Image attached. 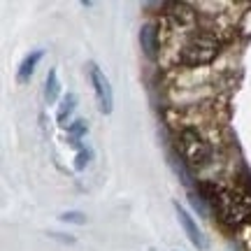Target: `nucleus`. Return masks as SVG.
<instances>
[{
  "mask_svg": "<svg viewBox=\"0 0 251 251\" xmlns=\"http://www.w3.org/2000/svg\"><path fill=\"white\" fill-rule=\"evenodd\" d=\"M200 196L214 207L219 219L228 228H242L251 224V193L247 191H230L219 188L214 184H200Z\"/></svg>",
  "mask_w": 251,
  "mask_h": 251,
  "instance_id": "nucleus-1",
  "label": "nucleus"
},
{
  "mask_svg": "<svg viewBox=\"0 0 251 251\" xmlns=\"http://www.w3.org/2000/svg\"><path fill=\"white\" fill-rule=\"evenodd\" d=\"M179 153L188 168H205L212 161V147L196 128H184L179 133Z\"/></svg>",
  "mask_w": 251,
  "mask_h": 251,
  "instance_id": "nucleus-2",
  "label": "nucleus"
},
{
  "mask_svg": "<svg viewBox=\"0 0 251 251\" xmlns=\"http://www.w3.org/2000/svg\"><path fill=\"white\" fill-rule=\"evenodd\" d=\"M219 49H221V42L216 40L214 35L209 33H198L188 40L184 49H181V61L186 65H207L212 63L219 56Z\"/></svg>",
  "mask_w": 251,
  "mask_h": 251,
  "instance_id": "nucleus-3",
  "label": "nucleus"
},
{
  "mask_svg": "<svg viewBox=\"0 0 251 251\" xmlns=\"http://www.w3.org/2000/svg\"><path fill=\"white\" fill-rule=\"evenodd\" d=\"M89 75H91V84H93L96 100H98V109L102 114H109L112 107H114V93H112V86H109V79L105 77V72L100 70L96 63H91Z\"/></svg>",
  "mask_w": 251,
  "mask_h": 251,
  "instance_id": "nucleus-4",
  "label": "nucleus"
},
{
  "mask_svg": "<svg viewBox=\"0 0 251 251\" xmlns=\"http://www.w3.org/2000/svg\"><path fill=\"white\" fill-rule=\"evenodd\" d=\"M175 212H177V219H179L181 228L186 230V235H188V240H191V244H193V247H198V249H205V237H202V233H200L198 224L193 221V216L188 214V212L179 205V202H175Z\"/></svg>",
  "mask_w": 251,
  "mask_h": 251,
  "instance_id": "nucleus-5",
  "label": "nucleus"
},
{
  "mask_svg": "<svg viewBox=\"0 0 251 251\" xmlns=\"http://www.w3.org/2000/svg\"><path fill=\"white\" fill-rule=\"evenodd\" d=\"M140 45H142L144 56L149 61H156V56H158V33H156L153 24H144L140 28Z\"/></svg>",
  "mask_w": 251,
  "mask_h": 251,
  "instance_id": "nucleus-6",
  "label": "nucleus"
},
{
  "mask_svg": "<svg viewBox=\"0 0 251 251\" xmlns=\"http://www.w3.org/2000/svg\"><path fill=\"white\" fill-rule=\"evenodd\" d=\"M168 17L172 19V24H175V28H193V24H196V12L188 7V5H184V2H179V5H170V12H168Z\"/></svg>",
  "mask_w": 251,
  "mask_h": 251,
  "instance_id": "nucleus-7",
  "label": "nucleus"
},
{
  "mask_svg": "<svg viewBox=\"0 0 251 251\" xmlns=\"http://www.w3.org/2000/svg\"><path fill=\"white\" fill-rule=\"evenodd\" d=\"M40 58H42V51H33V54H28L26 58H24L21 68H19V72H17V79L21 81V84L30 79V75L35 72V65L40 63Z\"/></svg>",
  "mask_w": 251,
  "mask_h": 251,
  "instance_id": "nucleus-8",
  "label": "nucleus"
},
{
  "mask_svg": "<svg viewBox=\"0 0 251 251\" xmlns=\"http://www.w3.org/2000/svg\"><path fill=\"white\" fill-rule=\"evenodd\" d=\"M58 91H61V81H58V72L51 70L47 77V86H45V100L47 102H56L58 98Z\"/></svg>",
  "mask_w": 251,
  "mask_h": 251,
  "instance_id": "nucleus-9",
  "label": "nucleus"
},
{
  "mask_svg": "<svg viewBox=\"0 0 251 251\" xmlns=\"http://www.w3.org/2000/svg\"><path fill=\"white\" fill-rule=\"evenodd\" d=\"M75 105H77V96H75V93H68V96L61 100V107H58V112H56V119L63 124V121L75 112Z\"/></svg>",
  "mask_w": 251,
  "mask_h": 251,
  "instance_id": "nucleus-10",
  "label": "nucleus"
},
{
  "mask_svg": "<svg viewBox=\"0 0 251 251\" xmlns=\"http://www.w3.org/2000/svg\"><path fill=\"white\" fill-rule=\"evenodd\" d=\"M170 165H172V170H175V175L181 179V184L191 188V175H188L186 165H184V158H179V156H170Z\"/></svg>",
  "mask_w": 251,
  "mask_h": 251,
  "instance_id": "nucleus-11",
  "label": "nucleus"
},
{
  "mask_svg": "<svg viewBox=\"0 0 251 251\" xmlns=\"http://www.w3.org/2000/svg\"><path fill=\"white\" fill-rule=\"evenodd\" d=\"M86 130H89V126L84 124V121H75V124L70 126V137H72V144H77V147H79V140L81 137H84V135H86Z\"/></svg>",
  "mask_w": 251,
  "mask_h": 251,
  "instance_id": "nucleus-12",
  "label": "nucleus"
},
{
  "mask_svg": "<svg viewBox=\"0 0 251 251\" xmlns=\"http://www.w3.org/2000/svg\"><path fill=\"white\" fill-rule=\"evenodd\" d=\"M89 158H91V149H84V147H79V151H77V163H75V168H77V170H84V168L89 165Z\"/></svg>",
  "mask_w": 251,
  "mask_h": 251,
  "instance_id": "nucleus-13",
  "label": "nucleus"
},
{
  "mask_svg": "<svg viewBox=\"0 0 251 251\" xmlns=\"http://www.w3.org/2000/svg\"><path fill=\"white\" fill-rule=\"evenodd\" d=\"M63 221H65V224H86V219H84V214H81V212H65V214L61 216Z\"/></svg>",
  "mask_w": 251,
  "mask_h": 251,
  "instance_id": "nucleus-14",
  "label": "nucleus"
},
{
  "mask_svg": "<svg viewBox=\"0 0 251 251\" xmlns=\"http://www.w3.org/2000/svg\"><path fill=\"white\" fill-rule=\"evenodd\" d=\"M247 249H249V251H251V240H249V242H247Z\"/></svg>",
  "mask_w": 251,
  "mask_h": 251,
  "instance_id": "nucleus-15",
  "label": "nucleus"
}]
</instances>
